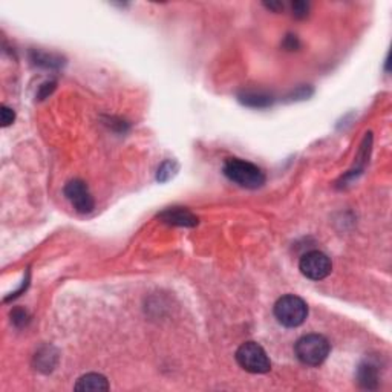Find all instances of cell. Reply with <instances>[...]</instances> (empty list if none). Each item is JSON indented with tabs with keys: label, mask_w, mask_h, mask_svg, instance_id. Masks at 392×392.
<instances>
[{
	"label": "cell",
	"mask_w": 392,
	"mask_h": 392,
	"mask_svg": "<svg viewBox=\"0 0 392 392\" xmlns=\"http://www.w3.org/2000/svg\"><path fill=\"white\" fill-rule=\"evenodd\" d=\"M236 362L242 370L252 374H266L271 370V362L266 349L256 342H245L238 348Z\"/></svg>",
	"instance_id": "cell-4"
},
{
	"label": "cell",
	"mask_w": 392,
	"mask_h": 392,
	"mask_svg": "<svg viewBox=\"0 0 392 392\" xmlns=\"http://www.w3.org/2000/svg\"><path fill=\"white\" fill-rule=\"evenodd\" d=\"M331 345L321 334H308L298 340L294 347L296 357L307 366L322 365L330 356Z\"/></svg>",
	"instance_id": "cell-2"
},
{
	"label": "cell",
	"mask_w": 392,
	"mask_h": 392,
	"mask_svg": "<svg viewBox=\"0 0 392 392\" xmlns=\"http://www.w3.org/2000/svg\"><path fill=\"white\" fill-rule=\"evenodd\" d=\"M275 316L286 328L300 326L308 317V305L298 296L286 294L275 303Z\"/></svg>",
	"instance_id": "cell-3"
},
{
	"label": "cell",
	"mask_w": 392,
	"mask_h": 392,
	"mask_svg": "<svg viewBox=\"0 0 392 392\" xmlns=\"http://www.w3.org/2000/svg\"><path fill=\"white\" fill-rule=\"evenodd\" d=\"M75 391H86V392H100V391H109V383L105 375L101 374H86L83 377H80L74 386Z\"/></svg>",
	"instance_id": "cell-8"
},
{
	"label": "cell",
	"mask_w": 392,
	"mask_h": 392,
	"mask_svg": "<svg viewBox=\"0 0 392 392\" xmlns=\"http://www.w3.org/2000/svg\"><path fill=\"white\" fill-rule=\"evenodd\" d=\"M308 11H310V3H307V2H294L293 3L294 17H298V19L307 17Z\"/></svg>",
	"instance_id": "cell-11"
},
{
	"label": "cell",
	"mask_w": 392,
	"mask_h": 392,
	"mask_svg": "<svg viewBox=\"0 0 392 392\" xmlns=\"http://www.w3.org/2000/svg\"><path fill=\"white\" fill-rule=\"evenodd\" d=\"M65 195L78 213H91L94 210V199L86 184L82 180H74L66 184Z\"/></svg>",
	"instance_id": "cell-6"
},
{
	"label": "cell",
	"mask_w": 392,
	"mask_h": 392,
	"mask_svg": "<svg viewBox=\"0 0 392 392\" xmlns=\"http://www.w3.org/2000/svg\"><path fill=\"white\" fill-rule=\"evenodd\" d=\"M247 106H252V108H266L268 105H271V100L268 95H263V94H245L244 99H241Z\"/></svg>",
	"instance_id": "cell-9"
},
{
	"label": "cell",
	"mask_w": 392,
	"mask_h": 392,
	"mask_svg": "<svg viewBox=\"0 0 392 392\" xmlns=\"http://www.w3.org/2000/svg\"><path fill=\"white\" fill-rule=\"evenodd\" d=\"M159 218L167 224H173V226H181V227H194L198 224L196 216L191 215L186 209H181V207L164 210L161 215H159Z\"/></svg>",
	"instance_id": "cell-7"
},
{
	"label": "cell",
	"mask_w": 392,
	"mask_h": 392,
	"mask_svg": "<svg viewBox=\"0 0 392 392\" xmlns=\"http://www.w3.org/2000/svg\"><path fill=\"white\" fill-rule=\"evenodd\" d=\"M0 115H2V126L3 127H8L10 124L14 123V118H15V114H14V110L11 108H8V106H2V112H0Z\"/></svg>",
	"instance_id": "cell-12"
},
{
	"label": "cell",
	"mask_w": 392,
	"mask_h": 392,
	"mask_svg": "<svg viewBox=\"0 0 392 392\" xmlns=\"http://www.w3.org/2000/svg\"><path fill=\"white\" fill-rule=\"evenodd\" d=\"M375 379H377V375H375L371 365H366V366L360 368V382L365 383L366 388H372L371 382H375Z\"/></svg>",
	"instance_id": "cell-10"
},
{
	"label": "cell",
	"mask_w": 392,
	"mask_h": 392,
	"mask_svg": "<svg viewBox=\"0 0 392 392\" xmlns=\"http://www.w3.org/2000/svg\"><path fill=\"white\" fill-rule=\"evenodd\" d=\"M299 270L303 276L311 279V281H322V279L330 276L333 263L325 253L313 250L302 256Z\"/></svg>",
	"instance_id": "cell-5"
},
{
	"label": "cell",
	"mask_w": 392,
	"mask_h": 392,
	"mask_svg": "<svg viewBox=\"0 0 392 392\" xmlns=\"http://www.w3.org/2000/svg\"><path fill=\"white\" fill-rule=\"evenodd\" d=\"M224 175L245 189H258L266 182V175L258 166L239 158H230L224 164Z\"/></svg>",
	"instance_id": "cell-1"
}]
</instances>
